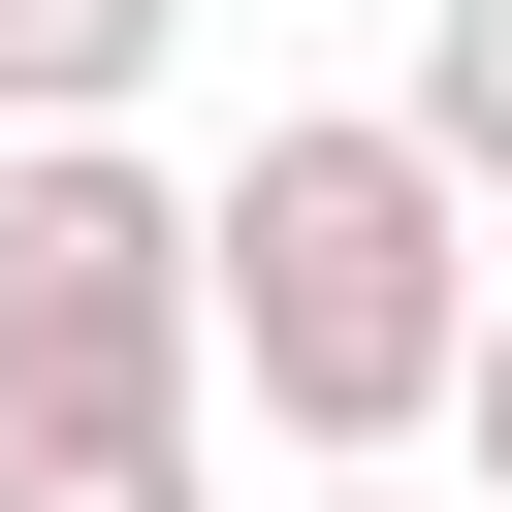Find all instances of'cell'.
<instances>
[{
	"mask_svg": "<svg viewBox=\"0 0 512 512\" xmlns=\"http://www.w3.org/2000/svg\"><path fill=\"white\" fill-rule=\"evenodd\" d=\"M448 352H480V224L416 192L384 96H288L192 192V384H256L288 480H384V448H448Z\"/></svg>",
	"mask_w": 512,
	"mask_h": 512,
	"instance_id": "1",
	"label": "cell"
},
{
	"mask_svg": "<svg viewBox=\"0 0 512 512\" xmlns=\"http://www.w3.org/2000/svg\"><path fill=\"white\" fill-rule=\"evenodd\" d=\"M192 416V192L128 128L0 160V448H160Z\"/></svg>",
	"mask_w": 512,
	"mask_h": 512,
	"instance_id": "2",
	"label": "cell"
},
{
	"mask_svg": "<svg viewBox=\"0 0 512 512\" xmlns=\"http://www.w3.org/2000/svg\"><path fill=\"white\" fill-rule=\"evenodd\" d=\"M160 32H192V0H0V160L128 128V96H160Z\"/></svg>",
	"mask_w": 512,
	"mask_h": 512,
	"instance_id": "3",
	"label": "cell"
},
{
	"mask_svg": "<svg viewBox=\"0 0 512 512\" xmlns=\"http://www.w3.org/2000/svg\"><path fill=\"white\" fill-rule=\"evenodd\" d=\"M288 512H416V480H288Z\"/></svg>",
	"mask_w": 512,
	"mask_h": 512,
	"instance_id": "7",
	"label": "cell"
},
{
	"mask_svg": "<svg viewBox=\"0 0 512 512\" xmlns=\"http://www.w3.org/2000/svg\"><path fill=\"white\" fill-rule=\"evenodd\" d=\"M0 512H224V448L160 416V448H0Z\"/></svg>",
	"mask_w": 512,
	"mask_h": 512,
	"instance_id": "5",
	"label": "cell"
},
{
	"mask_svg": "<svg viewBox=\"0 0 512 512\" xmlns=\"http://www.w3.org/2000/svg\"><path fill=\"white\" fill-rule=\"evenodd\" d=\"M384 128H416V192H448V224H512V0H416Z\"/></svg>",
	"mask_w": 512,
	"mask_h": 512,
	"instance_id": "4",
	"label": "cell"
},
{
	"mask_svg": "<svg viewBox=\"0 0 512 512\" xmlns=\"http://www.w3.org/2000/svg\"><path fill=\"white\" fill-rule=\"evenodd\" d=\"M448 448H480V512H512V288H480V352H448Z\"/></svg>",
	"mask_w": 512,
	"mask_h": 512,
	"instance_id": "6",
	"label": "cell"
}]
</instances>
